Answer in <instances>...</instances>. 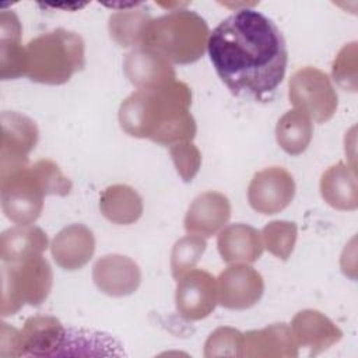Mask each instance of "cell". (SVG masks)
Segmentation results:
<instances>
[{
	"label": "cell",
	"instance_id": "1",
	"mask_svg": "<svg viewBox=\"0 0 358 358\" xmlns=\"http://www.w3.org/2000/svg\"><path fill=\"white\" fill-rule=\"evenodd\" d=\"M207 50L218 77L235 96L267 101L285 76V39L273 20L253 8L224 18L210 32Z\"/></svg>",
	"mask_w": 358,
	"mask_h": 358
},
{
	"label": "cell",
	"instance_id": "2",
	"mask_svg": "<svg viewBox=\"0 0 358 358\" xmlns=\"http://www.w3.org/2000/svg\"><path fill=\"white\" fill-rule=\"evenodd\" d=\"M192 90L183 81H169L130 94L119 108L122 130L159 145L192 141L196 122L190 113Z\"/></svg>",
	"mask_w": 358,
	"mask_h": 358
},
{
	"label": "cell",
	"instance_id": "3",
	"mask_svg": "<svg viewBox=\"0 0 358 358\" xmlns=\"http://www.w3.org/2000/svg\"><path fill=\"white\" fill-rule=\"evenodd\" d=\"M208 36V25L201 15L179 8L151 18L144 28L141 46L154 49L172 64H190L204 55Z\"/></svg>",
	"mask_w": 358,
	"mask_h": 358
},
{
	"label": "cell",
	"instance_id": "4",
	"mask_svg": "<svg viewBox=\"0 0 358 358\" xmlns=\"http://www.w3.org/2000/svg\"><path fill=\"white\" fill-rule=\"evenodd\" d=\"M25 52V76L39 84L62 85L85 66L83 38L64 28H56L31 39Z\"/></svg>",
	"mask_w": 358,
	"mask_h": 358
},
{
	"label": "cell",
	"instance_id": "5",
	"mask_svg": "<svg viewBox=\"0 0 358 358\" xmlns=\"http://www.w3.org/2000/svg\"><path fill=\"white\" fill-rule=\"evenodd\" d=\"M1 208L18 225L34 224L43 208V199L55 194L53 180L45 159L0 176Z\"/></svg>",
	"mask_w": 358,
	"mask_h": 358
},
{
	"label": "cell",
	"instance_id": "6",
	"mask_svg": "<svg viewBox=\"0 0 358 358\" xmlns=\"http://www.w3.org/2000/svg\"><path fill=\"white\" fill-rule=\"evenodd\" d=\"M52 284V267L43 255L14 263L1 262V316L17 313L25 303L41 305L49 296Z\"/></svg>",
	"mask_w": 358,
	"mask_h": 358
},
{
	"label": "cell",
	"instance_id": "7",
	"mask_svg": "<svg viewBox=\"0 0 358 358\" xmlns=\"http://www.w3.org/2000/svg\"><path fill=\"white\" fill-rule=\"evenodd\" d=\"M288 98L295 109L316 123L330 120L338 106V96L331 80L324 71L312 66H305L291 76Z\"/></svg>",
	"mask_w": 358,
	"mask_h": 358
},
{
	"label": "cell",
	"instance_id": "8",
	"mask_svg": "<svg viewBox=\"0 0 358 358\" xmlns=\"http://www.w3.org/2000/svg\"><path fill=\"white\" fill-rule=\"evenodd\" d=\"M0 176L28 166V155L39 137L36 123L18 112L4 110L0 115Z\"/></svg>",
	"mask_w": 358,
	"mask_h": 358
},
{
	"label": "cell",
	"instance_id": "9",
	"mask_svg": "<svg viewBox=\"0 0 358 358\" xmlns=\"http://www.w3.org/2000/svg\"><path fill=\"white\" fill-rule=\"evenodd\" d=\"M294 196V178L282 166H268L256 172L248 186L250 207L263 215L282 211L291 204Z\"/></svg>",
	"mask_w": 358,
	"mask_h": 358
},
{
	"label": "cell",
	"instance_id": "10",
	"mask_svg": "<svg viewBox=\"0 0 358 358\" xmlns=\"http://www.w3.org/2000/svg\"><path fill=\"white\" fill-rule=\"evenodd\" d=\"M176 281L175 303L183 319L201 320L215 309L218 303L217 278L208 271L192 268Z\"/></svg>",
	"mask_w": 358,
	"mask_h": 358
},
{
	"label": "cell",
	"instance_id": "11",
	"mask_svg": "<svg viewBox=\"0 0 358 358\" xmlns=\"http://www.w3.org/2000/svg\"><path fill=\"white\" fill-rule=\"evenodd\" d=\"M264 292L262 274L246 263H234L217 278L218 303L227 309L245 310L255 306Z\"/></svg>",
	"mask_w": 358,
	"mask_h": 358
},
{
	"label": "cell",
	"instance_id": "12",
	"mask_svg": "<svg viewBox=\"0 0 358 358\" xmlns=\"http://www.w3.org/2000/svg\"><path fill=\"white\" fill-rule=\"evenodd\" d=\"M92 280L101 292L120 298L137 291L141 282V270L133 259L112 253L95 262Z\"/></svg>",
	"mask_w": 358,
	"mask_h": 358
},
{
	"label": "cell",
	"instance_id": "13",
	"mask_svg": "<svg viewBox=\"0 0 358 358\" xmlns=\"http://www.w3.org/2000/svg\"><path fill=\"white\" fill-rule=\"evenodd\" d=\"M67 327L50 315H35L25 320L18 337V357H57Z\"/></svg>",
	"mask_w": 358,
	"mask_h": 358
},
{
	"label": "cell",
	"instance_id": "14",
	"mask_svg": "<svg viewBox=\"0 0 358 358\" xmlns=\"http://www.w3.org/2000/svg\"><path fill=\"white\" fill-rule=\"evenodd\" d=\"M231 218V203L220 192H204L189 206L183 225L187 234L210 238L220 232Z\"/></svg>",
	"mask_w": 358,
	"mask_h": 358
},
{
	"label": "cell",
	"instance_id": "15",
	"mask_svg": "<svg viewBox=\"0 0 358 358\" xmlns=\"http://www.w3.org/2000/svg\"><path fill=\"white\" fill-rule=\"evenodd\" d=\"M95 238L84 224L62 228L50 243V253L59 267L67 271L83 268L94 256Z\"/></svg>",
	"mask_w": 358,
	"mask_h": 358
},
{
	"label": "cell",
	"instance_id": "16",
	"mask_svg": "<svg viewBox=\"0 0 358 358\" xmlns=\"http://www.w3.org/2000/svg\"><path fill=\"white\" fill-rule=\"evenodd\" d=\"M291 330L298 347L309 350V355H317L343 337V331L324 313L316 309L299 310L291 322Z\"/></svg>",
	"mask_w": 358,
	"mask_h": 358
},
{
	"label": "cell",
	"instance_id": "17",
	"mask_svg": "<svg viewBox=\"0 0 358 358\" xmlns=\"http://www.w3.org/2000/svg\"><path fill=\"white\" fill-rule=\"evenodd\" d=\"M123 70L129 81L137 88H151L176 80L172 63L154 49L138 46L123 60Z\"/></svg>",
	"mask_w": 358,
	"mask_h": 358
},
{
	"label": "cell",
	"instance_id": "18",
	"mask_svg": "<svg viewBox=\"0 0 358 358\" xmlns=\"http://www.w3.org/2000/svg\"><path fill=\"white\" fill-rule=\"evenodd\" d=\"M242 357L295 358L298 357V344L287 323H273L243 334Z\"/></svg>",
	"mask_w": 358,
	"mask_h": 358
},
{
	"label": "cell",
	"instance_id": "19",
	"mask_svg": "<svg viewBox=\"0 0 358 358\" xmlns=\"http://www.w3.org/2000/svg\"><path fill=\"white\" fill-rule=\"evenodd\" d=\"M217 248L221 259L229 264H250L256 262L264 250L260 231L242 222L224 227L218 232Z\"/></svg>",
	"mask_w": 358,
	"mask_h": 358
},
{
	"label": "cell",
	"instance_id": "20",
	"mask_svg": "<svg viewBox=\"0 0 358 358\" xmlns=\"http://www.w3.org/2000/svg\"><path fill=\"white\" fill-rule=\"evenodd\" d=\"M22 27L14 11L0 13V77L14 80L27 74V52L21 45Z\"/></svg>",
	"mask_w": 358,
	"mask_h": 358
},
{
	"label": "cell",
	"instance_id": "21",
	"mask_svg": "<svg viewBox=\"0 0 358 358\" xmlns=\"http://www.w3.org/2000/svg\"><path fill=\"white\" fill-rule=\"evenodd\" d=\"M320 194L336 210L352 211L358 207V186L355 169L337 162L327 168L320 178Z\"/></svg>",
	"mask_w": 358,
	"mask_h": 358
},
{
	"label": "cell",
	"instance_id": "22",
	"mask_svg": "<svg viewBox=\"0 0 358 358\" xmlns=\"http://www.w3.org/2000/svg\"><path fill=\"white\" fill-rule=\"evenodd\" d=\"M60 355H78V357H122L126 355L123 345L110 334L83 327H69L66 331Z\"/></svg>",
	"mask_w": 358,
	"mask_h": 358
},
{
	"label": "cell",
	"instance_id": "23",
	"mask_svg": "<svg viewBox=\"0 0 358 358\" xmlns=\"http://www.w3.org/2000/svg\"><path fill=\"white\" fill-rule=\"evenodd\" d=\"M102 215L117 225H130L143 215V199L129 185L116 183L108 186L99 196Z\"/></svg>",
	"mask_w": 358,
	"mask_h": 358
},
{
	"label": "cell",
	"instance_id": "24",
	"mask_svg": "<svg viewBox=\"0 0 358 358\" xmlns=\"http://www.w3.org/2000/svg\"><path fill=\"white\" fill-rule=\"evenodd\" d=\"M48 243V236L42 228L32 224H17L0 235V259L4 263H14L34 255H42Z\"/></svg>",
	"mask_w": 358,
	"mask_h": 358
},
{
	"label": "cell",
	"instance_id": "25",
	"mask_svg": "<svg viewBox=\"0 0 358 358\" xmlns=\"http://www.w3.org/2000/svg\"><path fill=\"white\" fill-rule=\"evenodd\" d=\"M313 136V123L308 115L298 109L285 112L277 122L275 140L289 155H301Z\"/></svg>",
	"mask_w": 358,
	"mask_h": 358
},
{
	"label": "cell",
	"instance_id": "26",
	"mask_svg": "<svg viewBox=\"0 0 358 358\" xmlns=\"http://www.w3.org/2000/svg\"><path fill=\"white\" fill-rule=\"evenodd\" d=\"M123 8L109 17L108 29L110 38L122 48H138L143 42V34L147 22L151 20L150 14L143 8Z\"/></svg>",
	"mask_w": 358,
	"mask_h": 358
},
{
	"label": "cell",
	"instance_id": "27",
	"mask_svg": "<svg viewBox=\"0 0 358 358\" xmlns=\"http://www.w3.org/2000/svg\"><path fill=\"white\" fill-rule=\"evenodd\" d=\"M262 239L264 248L275 257L287 260L294 252L298 228L292 221H271L262 229Z\"/></svg>",
	"mask_w": 358,
	"mask_h": 358
},
{
	"label": "cell",
	"instance_id": "28",
	"mask_svg": "<svg viewBox=\"0 0 358 358\" xmlns=\"http://www.w3.org/2000/svg\"><path fill=\"white\" fill-rule=\"evenodd\" d=\"M206 238L189 234L175 242L171 252V271L175 280L194 268L206 250Z\"/></svg>",
	"mask_w": 358,
	"mask_h": 358
},
{
	"label": "cell",
	"instance_id": "29",
	"mask_svg": "<svg viewBox=\"0 0 358 358\" xmlns=\"http://www.w3.org/2000/svg\"><path fill=\"white\" fill-rule=\"evenodd\" d=\"M243 333L234 327L215 329L204 343V357H242Z\"/></svg>",
	"mask_w": 358,
	"mask_h": 358
},
{
	"label": "cell",
	"instance_id": "30",
	"mask_svg": "<svg viewBox=\"0 0 358 358\" xmlns=\"http://www.w3.org/2000/svg\"><path fill=\"white\" fill-rule=\"evenodd\" d=\"M334 81L344 90L357 91V43L345 45L337 55L331 67Z\"/></svg>",
	"mask_w": 358,
	"mask_h": 358
},
{
	"label": "cell",
	"instance_id": "31",
	"mask_svg": "<svg viewBox=\"0 0 358 358\" xmlns=\"http://www.w3.org/2000/svg\"><path fill=\"white\" fill-rule=\"evenodd\" d=\"M169 154L179 176L185 182H192L201 165L200 150L192 141H182L171 145Z\"/></svg>",
	"mask_w": 358,
	"mask_h": 358
},
{
	"label": "cell",
	"instance_id": "32",
	"mask_svg": "<svg viewBox=\"0 0 358 358\" xmlns=\"http://www.w3.org/2000/svg\"><path fill=\"white\" fill-rule=\"evenodd\" d=\"M18 337L20 330L1 322V338H0V357L17 358L18 357Z\"/></svg>",
	"mask_w": 358,
	"mask_h": 358
}]
</instances>
